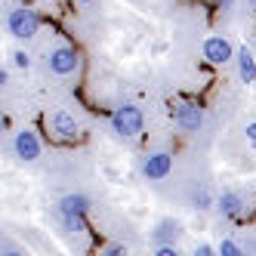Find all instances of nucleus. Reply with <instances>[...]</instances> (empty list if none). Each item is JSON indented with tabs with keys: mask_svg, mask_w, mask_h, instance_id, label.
I'll use <instances>...</instances> for the list:
<instances>
[{
	"mask_svg": "<svg viewBox=\"0 0 256 256\" xmlns=\"http://www.w3.org/2000/svg\"><path fill=\"white\" fill-rule=\"evenodd\" d=\"M108 126H112V133L124 142H130V139H139L142 130H145V112L139 105L133 102H126V105H118L112 118H108Z\"/></svg>",
	"mask_w": 256,
	"mask_h": 256,
	"instance_id": "f257e3e1",
	"label": "nucleus"
},
{
	"mask_svg": "<svg viewBox=\"0 0 256 256\" xmlns=\"http://www.w3.org/2000/svg\"><path fill=\"white\" fill-rule=\"evenodd\" d=\"M56 207H59V216H62V226H65L71 234H86V232H90V226H86L90 198H86V194H80V192L62 194Z\"/></svg>",
	"mask_w": 256,
	"mask_h": 256,
	"instance_id": "f03ea898",
	"label": "nucleus"
},
{
	"mask_svg": "<svg viewBox=\"0 0 256 256\" xmlns=\"http://www.w3.org/2000/svg\"><path fill=\"white\" fill-rule=\"evenodd\" d=\"M6 31L16 40H31L40 31V12L31 6H12L6 12Z\"/></svg>",
	"mask_w": 256,
	"mask_h": 256,
	"instance_id": "7ed1b4c3",
	"label": "nucleus"
},
{
	"mask_svg": "<svg viewBox=\"0 0 256 256\" xmlns=\"http://www.w3.org/2000/svg\"><path fill=\"white\" fill-rule=\"evenodd\" d=\"M46 71L56 78H71L80 71V52L71 44H59L46 52Z\"/></svg>",
	"mask_w": 256,
	"mask_h": 256,
	"instance_id": "20e7f679",
	"label": "nucleus"
},
{
	"mask_svg": "<svg viewBox=\"0 0 256 256\" xmlns=\"http://www.w3.org/2000/svg\"><path fill=\"white\" fill-rule=\"evenodd\" d=\"M46 133L56 142H62V145L78 142L80 139V120L71 112H65V108H56V112L46 114Z\"/></svg>",
	"mask_w": 256,
	"mask_h": 256,
	"instance_id": "39448f33",
	"label": "nucleus"
},
{
	"mask_svg": "<svg viewBox=\"0 0 256 256\" xmlns=\"http://www.w3.org/2000/svg\"><path fill=\"white\" fill-rule=\"evenodd\" d=\"M200 52H204V59L207 65L213 68H222L228 62H234V52L238 46L226 38V34H210V38H204V46H200Z\"/></svg>",
	"mask_w": 256,
	"mask_h": 256,
	"instance_id": "423d86ee",
	"label": "nucleus"
},
{
	"mask_svg": "<svg viewBox=\"0 0 256 256\" xmlns=\"http://www.w3.org/2000/svg\"><path fill=\"white\" fill-rule=\"evenodd\" d=\"M12 154L19 158L22 164H34L40 154H44V142L38 136V130H31V126H22V130L12 133Z\"/></svg>",
	"mask_w": 256,
	"mask_h": 256,
	"instance_id": "0eeeda50",
	"label": "nucleus"
},
{
	"mask_svg": "<svg viewBox=\"0 0 256 256\" xmlns=\"http://www.w3.org/2000/svg\"><path fill=\"white\" fill-rule=\"evenodd\" d=\"M173 124L182 133H198L200 126H204V108L198 102H179L173 108Z\"/></svg>",
	"mask_w": 256,
	"mask_h": 256,
	"instance_id": "6e6552de",
	"label": "nucleus"
},
{
	"mask_svg": "<svg viewBox=\"0 0 256 256\" xmlns=\"http://www.w3.org/2000/svg\"><path fill=\"white\" fill-rule=\"evenodd\" d=\"M173 173V154L170 152H152L148 158L142 160V176L152 179V182H160Z\"/></svg>",
	"mask_w": 256,
	"mask_h": 256,
	"instance_id": "1a4fd4ad",
	"label": "nucleus"
},
{
	"mask_svg": "<svg viewBox=\"0 0 256 256\" xmlns=\"http://www.w3.org/2000/svg\"><path fill=\"white\" fill-rule=\"evenodd\" d=\"M244 194H238V192H222L216 198V210H219V216H226V219H238L244 213Z\"/></svg>",
	"mask_w": 256,
	"mask_h": 256,
	"instance_id": "9d476101",
	"label": "nucleus"
},
{
	"mask_svg": "<svg viewBox=\"0 0 256 256\" xmlns=\"http://www.w3.org/2000/svg\"><path fill=\"white\" fill-rule=\"evenodd\" d=\"M234 65H238V78H241V84H256V56L247 50V46H238L234 52Z\"/></svg>",
	"mask_w": 256,
	"mask_h": 256,
	"instance_id": "9b49d317",
	"label": "nucleus"
},
{
	"mask_svg": "<svg viewBox=\"0 0 256 256\" xmlns=\"http://www.w3.org/2000/svg\"><path fill=\"white\" fill-rule=\"evenodd\" d=\"M182 232V222L173 216H164L160 222L154 226V244H176V238Z\"/></svg>",
	"mask_w": 256,
	"mask_h": 256,
	"instance_id": "f8f14e48",
	"label": "nucleus"
},
{
	"mask_svg": "<svg viewBox=\"0 0 256 256\" xmlns=\"http://www.w3.org/2000/svg\"><path fill=\"white\" fill-rule=\"evenodd\" d=\"M192 204H194V210H216V198L210 188H198L192 194Z\"/></svg>",
	"mask_w": 256,
	"mask_h": 256,
	"instance_id": "ddd939ff",
	"label": "nucleus"
},
{
	"mask_svg": "<svg viewBox=\"0 0 256 256\" xmlns=\"http://www.w3.org/2000/svg\"><path fill=\"white\" fill-rule=\"evenodd\" d=\"M10 65H12V68H19V71H28V68H31V52L22 50V46H19V50H12Z\"/></svg>",
	"mask_w": 256,
	"mask_h": 256,
	"instance_id": "4468645a",
	"label": "nucleus"
},
{
	"mask_svg": "<svg viewBox=\"0 0 256 256\" xmlns=\"http://www.w3.org/2000/svg\"><path fill=\"white\" fill-rule=\"evenodd\" d=\"M216 250H219V256H244V247L238 244V241H232V238L219 241V244H216Z\"/></svg>",
	"mask_w": 256,
	"mask_h": 256,
	"instance_id": "2eb2a0df",
	"label": "nucleus"
},
{
	"mask_svg": "<svg viewBox=\"0 0 256 256\" xmlns=\"http://www.w3.org/2000/svg\"><path fill=\"white\" fill-rule=\"evenodd\" d=\"M0 256H25V250H19L12 241H6V238H4V241H0Z\"/></svg>",
	"mask_w": 256,
	"mask_h": 256,
	"instance_id": "dca6fc26",
	"label": "nucleus"
},
{
	"mask_svg": "<svg viewBox=\"0 0 256 256\" xmlns=\"http://www.w3.org/2000/svg\"><path fill=\"white\" fill-rule=\"evenodd\" d=\"M130 250H126V244H105L102 247V256H126Z\"/></svg>",
	"mask_w": 256,
	"mask_h": 256,
	"instance_id": "f3484780",
	"label": "nucleus"
},
{
	"mask_svg": "<svg viewBox=\"0 0 256 256\" xmlns=\"http://www.w3.org/2000/svg\"><path fill=\"white\" fill-rule=\"evenodd\" d=\"M154 256H179L176 244H154Z\"/></svg>",
	"mask_w": 256,
	"mask_h": 256,
	"instance_id": "a211bd4d",
	"label": "nucleus"
},
{
	"mask_svg": "<svg viewBox=\"0 0 256 256\" xmlns=\"http://www.w3.org/2000/svg\"><path fill=\"white\" fill-rule=\"evenodd\" d=\"M244 136H247V142L256 148V120H247V124H244Z\"/></svg>",
	"mask_w": 256,
	"mask_h": 256,
	"instance_id": "6ab92c4d",
	"label": "nucleus"
},
{
	"mask_svg": "<svg viewBox=\"0 0 256 256\" xmlns=\"http://www.w3.org/2000/svg\"><path fill=\"white\" fill-rule=\"evenodd\" d=\"M219 250L213 244H194V256H216Z\"/></svg>",
	"mask_w": 256,
	"mask_h": 256,
	"instance_id": "aec40b11",
	"label": "nucleus"
},
{
	"mask_svg": "<svg viewBox=\"0 0 256 256\" xmlns=\"http://www.w3.org/2000/svg\"><path fill=\"white\" fill-rule=\"evenodd\" d=\"M213 4H216L219 10H232V4H234V0H213Z\"/></svg>",
	"mask_w": 256,
	"mask_h": 256,
	"instance_id": "412c9836",
	"label": "nucleus"
},
{
	"mask_svg": "<svg viewBox=\"0 0 256 256\" xmlns=\"http://www.w3.org/2000/svg\"><path fill=\"white\" fill-rule=\"evenodd\" d=\"M74 4H80V6H90V4H96V0H74Z\"/></svg>",
	"mask_w": 256,
	"mask_h": 256,
	"instance_id": "4be33fe9",
	"label": "nucleus"
},
{
	"mask_svg": "<svg viewBox=\"0 0 256 256\" xmlns=\"http://www.w3.org/2000/svg\"><path fill=\"white\" fill-rule=\"evenodd\" d=\"M250 4H253V6H256V0H250Z\"/></svg>",
	"mask_w": 256,
	"mask_h": 256,
	"instance_id": "5701e85b",
	"label": "nucleus"
}]
</instances>
